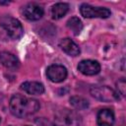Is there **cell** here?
Returning a JSON list of instances; mask_svg holds the SVG:
<instances>
[{"label":"cell","instance_id":"cell-15","mask_svg":"<svg viewBox=\"0 0 126 126\" xmlns=\"http://www.w3.org/2000/svg\"><path fill=\"white\" fill-rule=\"evenodd\" d=\"M70 104L78 109V110H83L89 107V101L83 97V96H79V95H73L70 97Z\"/></svg>","mask_w":126,"mask_h":126},{"label":"cell","instance_id":"cell-16","mask_svg":"<svg viewBox=\"0 0 126 126\" xmlns=\"http://www.w3.org/2000/svg\"><path fill=\"white\" fill-rule=\"evenodd\" d=\"M116 86H117V94H121V95H125V89H126V83H125V80L122 78V79H120L118 82H117V84H116Z\"/></svg>","mask_w":126,"mask_h":126},{"label":"cell","instance_id":"cell-13","mask_svg":"<svg viewBox=\"0 0 126 126\" xmlns=\"http://www.w3.org/2000/svg\"><path fill=\"white\" fill-rule=\"evenodd\" d=\"M68 10H69V5L67 3L60 2V3L54 4L52 6V8H51V16H52V19H54V20L61 19L62 17H64L66 15V13L68 12Z\"/></svg>","mask_w":126,"mask_h":126},{"label":"cell","instance_id":"cell-2","mask_svg":"<svg viewBox=\"0 0 126 126\" xmlns=\"http://www.w3.org/2000/svg\"><path fill=\"white\" fill-rule=\"evenodd\" d=\"M81 118L73 110L64 108L56 112L52 126H80Z\"/></svg>","mask_w":126,"mask_h":126},{"label":"cell","instance_id":"cell-4","mask_svg":"<svg viewBox=\"0 0 126 126\" xmlns=\"http://www.w3.org/2000/svg\"><path fill=\"white\" fill-rule=\"evenodd\" d=\"M80 13L84 18H100L106 19L111 15L109 9L104 7H94L89 4H82L80 7Z\"/></svg>","mask_w":126,"mask_h":126},{"label":"cell","instance_id":"cell-14","mask_svg":"<svg viewBox=\"0 0 126 126\" xmlns=\"http://www.w3.org/2000/svg\"><path fill=\"white\" fill-rule=\"evenodd\" d=\"M67 27L75 35H78L83 30V23L78 17H72L67 21Z\"/></svg>","mask_w":126,"mask_h":126},{"label":"cell","instance_id":"cell-8","mask_svg":"<svg viewBox=\"0 0 126 126\" xmlns=\"http://www.w3.org/2000/svg\"><path fill=\"white\" fill-rule=\"evenodd\" d=\"M78 70L86 76H94L100 72V64L95 60H82L78 65Z\"/></svg>","mask_w":126,"mask_h":126},{"label":"cell","instance_id":"cell-3","mask_svg":"<svg viewBox=\"0 0 126 126\" xmlns=\"http://www.w3.org/2000/svg\"><path fill=\"white\" fill-rule=\"evenodd\" d=\"M0 26L5 30L7 34L12 39H19L22 37L24 33V29L22 24L19 20L10 17V16H4L0 19Z\"/></svg>","mask_w":126,"mask_h":126},{"label":"cell","instance_id":"cell-10","mask_svg":"<svg viewBox=\"0 0 126 126\" xmlns=\"http://www.w3.org/2000/svg\"><path fill=\"white\" fill-rule=\"evenodd\" d=\"M98 126H112L114 123V113L109 108H103L98 111L96 116Z\"/></svg>","mask_w":126,"mask_h":126},{"label":"cell","instance_id":"cell-5","mask_svg":"<svg viewBox=\"0 0 126 126\" xmlns=\"http://www.w3.org/2000/svg\"><path fill=\"white\" fill-rule=\"evenodd\" d=\"M91 94L94 97L98 100L110 102L113 100H118L119 95L118 94L107 86H100V87H93L91 89Z\"/></svg>","mask_w":126,"mask_h":126},{"label":"cell","instance_id":"cell-11","mask_svg":"<svg viewBox=\"0 0 126 126\" xmlns=\"http://www.w3.org/2000/svg\"><path fill=\"white\" fill-rule=\"evenodd\" d=\"M59 46L65 53H67L70 56H77L81 52L80 47L69 37L62 38L59 41Z\"/></svg>","mask_w":126,"mask_h":126},{"label":"cell","instance_id":"cell-12","mask_svg":"<svg viewBox=\"0 0 126 126\" xmlns=\"http://www.w3.org/2000/svg\"><path fill=\"white\" fill-rule=\"evenodd\" d=\"M21 88L30 94L38 95L44 93V87L39 82H25L21 85Z\"/></svg>","mask_w":126,"mask_h":126},{"label":"cell","instance_id":"cell-1","mask_svg":"<svg viewBox=\"0 0 126 126\" xmlns=\"http://www.w3.org/2000/svg\"><path fill=\"white\" fill-rule=\"evenodd\" d=\"M10 110L11 113L18 118H25L34 114L40 107L38 100L27 97L22 94H14L10 99Z\"/></svg>","mask_w":126,"mask_h":126},{"label":"cell","instance_id":"cell-6","mask_svg":"<svg viewBox=\"0 0 126 126\" xmlns=\"http://www.w3.org/2000/svg\"><path fill=\"white\" fill-rule=\"evenodd\" d=\"M47 78L53 83L63 82L67 77V69L63 65L53 64L46 69Z\"/></svg>","mask_w":126,"mask_h":126},{"label":"cell","instance_id":"cell-9","mask_svg":"<svg viewBox=\"0 0 126 126\" xmlns=\"http://www.w3.org/2000/svg\"><path fill=\"white\" fill-rule=\"evenodd\" d=\"M0 62L4 67H6L7 69H11V70H16L20 66L19 59L14 54L7 52V51L0 52Z\"/></svg>","mask_w":126,"mask_h":126},{"label":"cell","instance_id":"cell-17","mask_svg":"<svg viewBox=\"0 0 126 126\" xmlns=\"http://www.w3.org/2000/svg\"><path fill=\"white\" fill-rule=\"evenodd\" d=\"M0 122H1V117H0Z\"/></svg>","mask_w":126,"mask_h":126},{"label":"cell","instance_id":"cell-18","mask_svg":"<svg viewBox=\"0 0 126 126\" xmlns=\"http://www.w3.org/2000/svg\"><path fill=\"white\" fill-rule=\"evenodd\" d=\"M27 126H29V125H27Z\"/></svg>","mask_w":126,"mask_h":126},{"label":"cell","instance_id":"cell-7","mask_svg":"<svg viewBox=\"0 0 126 126\" xmlns=\"http://www.w3.org/2000/svg\"><path fill=\"white\" fill-rule=\"evenodd\" d=\"M43 14V8L36 3H29L23 8V15L29 21H38Z\"/></svg>","mask_w":126,"mask_h":126}]
</instances>
